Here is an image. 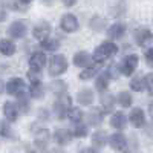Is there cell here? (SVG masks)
I'll return each mask as SVG.
<instances>
[{
  "label": "cell",
  "instance_id": "1",
  "mask_svg": "<svg viewBox=\"0 0 153 153\" xmlns=\"http://www.w3.org/2000/svg\"><path fill=\"white\" fill-rule=\"evenodd\" d=\"M118 52V46L115 45L113 40H107V42H103L101 45H98L92 54V58H94V63H104L106 60H109L112 55H115Z\"/></svg>",
  "mask_w": 153,
  "mask_h": 153
},
{
  "label": "cell",
  "instance_id": "41",
  "mask_svg": "<svg viewBox=\"0 0 153 153\" xmlns=\"http://www.w3.org/2000/svg\"><path fill=\"white\" fill-rule=\"evenodd\" d=\"M149 113H150V117H152V120H153V103L149 106Z\"/></svg>",
  "mask_w": 153,
  "mask_h": 153
},
{
  "label": "cell",
  "instance_id": "3",
  "mask_svg": "<svg viewBox=\"0 0 153 153\" xmlns=\"http://www.w3.org/2000/svg\"><path fill=\"white\" fill-rule=\"evenodd\" d=\"M68 71V58L61 54H55L49 60V75L57 76Z\"/></svg>",
  "mask_w": 153,
  "mask_h": 153
},
{
  "label": "cell",
  "instance_id": "27",
  "mask_svg": "<svg viewBox=\"0 0 153 153\" xmlns=\"http://www.w3.org/2000/svg\"><path fill=\"white\" fill-rule=\"evenodd\" d=\"M16 97H17V106H19L20 112L28 113V112H29V107H31V104H29V97H31V95L22 92V94H19V95H16Z\"/></svg>",
  "mask_w": 153,
  "mask_h": 153
},
{
  "label": "cell",
  "instance_id": "9",
  "mask_svg": "<svg viewBox=\"0 0 153 153\" xmlns=\"http://www.w3.org/2000/svg\"><path fill=\"white\" fill-rule=\"evenodd\" d=\"M32 35H34V38H37L38 42L48 38L51 35V25H49V22H46V20L38 22L34 26V29H32Z\"/></svg>",
  "mask_w": 153,
  "mask_h": 153
},
{
  "label": "cell",
  "instance_id": "32",
  "mask_svg": "<svg viewBox=\"0 0 153 153\" xmlns=\"http://www.w3.org/2000/svg\"><path fill=\"white\" fill-rule=\"evenodd\" d=\"M89 133V126L84 123H75V129H74V135L76 138H86Z\"/></svg>",
  "mask_w": 153,
  "mask_h": 153
},
{
  "label": "cell",
  "instance_id": "17",
  "mask_svg": "<svg viewBox=\"0 0 153 153\" xmlns=\"http://www.w3.org/2000/svg\"><path fill=\"white\" fill-rule=\"evenodd\" d=\"M19 112H20L19 106H16L14 103H11V101H6L3 104V115L9 123H14V121L19 120Z\"/></svg>",
  "mask_w": 153,
  "mask_h": 153
},
{
  "label": "cell",
  "instance_id": "22",
  "mask_svg": "<svg viewBox=\"0 0 153 153\" xmlns=\"http://www.w3.org/2000/svg\"><path fill=\"white\" fill-rule=\"evenodd\" d=\"M0 54L5 57H12L16 54V43L9 38H0Z\"/></svg>",
  "mask_w": 153,
  "mask_h": 153
},
{
  "label": "cell",
  "instance_id": "35",
  "mask_svg": "<svg viewBox=\"0 0 153 153\" xmlns=\"http://www.w3.org/2000/svg\"><path fill=\"white\" fill-rule=\"evenodd\" d=\"M144 78H146V89H147V92L153 97V74H147Z\"/></svg>",
  "mask_w": 153,
  "mask_h": 153
},
{
  "label": "cell",
  "instance_id": "37",
  "mask_svg": "<svg viewBox=\"0 0 153 153\" xmlns=\"http://www.w3.org/2000/svg\"><path fill=\"white\" fill-rule=\"evenodd\" d=\"M78 153H100V152H98V149H95V147L92 146V147H84V149H81Z\"/></svg>",
  "mask_w": 153,
  "mask_h": 153
},
{
  "label": "cell",
  "instance_id": "31",
  "mask_svg": "<svg viewBox=\"0 0 153 153\" xmlns=\"http://www.w3.org/2000/svg\"><path fill=\"white\" fill-rule=\"evenodd\" d=\"M68 118H69L72 123H80V121H83V118H84V113H83V110H81L80 107H71V110H69V113H68Z\"/></svg>",
  "mask_w": 153,
  "mask_h": 153
},
{
  "label": "cell",
  "instance_id": "4",
  "mask_svg": "<svg viewBox=\"0 0 153 153\" xmlns=\"http://www.w3.org/2000/svg\"><path fill=\"white\" fill-rule=\"evenodd\" d=\"M138 63H139V57H138L136 54L126 55V57L123 58V61L120 63L121 74H123V75H127V76L133 75V72H135L136 68H138Z\"/></svg>",
  "mask_w": 153,
  "mask_h": 153
},
{
  "label": "cell",
  "instance_id": "18",
  "mask_svg": "<svg viewBox=\"0 0 153 153\" xmlns=\"http://www.w3.org/2000/svg\"><path fill=\"white\" fill-rule=\"evenodd\" d=\"M110 80H112V76H110V74H109L107 71L101 72V74L97 76V80H95V89H97V91H98L100 94L106 92V89L109 87Z\"/></svg>",
  "mask_w": 153,
  "mask_h": 153
},
{
  "label": "cell",
  "instance_id": "34",
  "mask_svg": "<svg viewBox=\"0 0 153 153\" xmlns=\"http://www.w3.org/2000/svg\"><path fill=\"white\" fill-rule=\"evenodd\" d=\"M8 121V120H6ZM6 121H2L0 120V136H3V138H14V132H12L11 129V126L6 123Z\"/></svg>",
  "mask_w": 153,
  "mask_h": 153
},
{
  "label": "cell",
  "instance_id": "11",
  "mask_svg": "<svg viewBox=\"0 0 153 153\" xmlns=\"http://www.w3.org/2000/svg\"><path fill=\"white\" fill-rule=\"evenodd\" d=\"M109 146L115 152H123L127 147V138L121 132H117V133H113V135L109 136Z\"/></svg>",
  "mask_w": 153,
  "mask_h": 153
},
{
  "label": "cell",
  "instance_id": "33",
  "mask_svg": "<svg viewBox=\"0 0 153 153\" xmlns=\"http://www.w3.org/2000/svg\"><path fill=\"white\" fill-rule=\"evenodd\" d=\"M49 87H51V91H52L54 94H57V95H61V94H66V83L65 81H61V80H55V81H52L49 84Z\"/></svg>",
  "mask_w": 153,
  "mask_h": 153
},
{
  "label": "cell",
  "instance_id": "23",
  "mask_svg": "<svg viewBox=\"0 0 153 153\" xmlns=\"http://www.w3.org/2000/svg\"><path fill=\"white\" fill-rule=\"evenodd\" d=\"M107 143H109V136L104 130H97L92 135V146L95 149H103Z\"/></svg>",
  "mask_w": 153,
  "mask_h": 153
},
{
  "label": "cell",
  "instance_id": "42",
  "mask_svg": "<svg viewBox=\"0 0 153 153\" xmlns=\"http://www.w3.org/2000/svg\"><path fill=\"white\" fill-rule=\"evenodd\" d=\"M42 2H43L46 6H49V5H52V3H54V0H42Z\"/></svg>",
  "mask_w": 153,
  "mask_h": 153
},
{
  "label": "cell",
  "instance_id": "20",
  "mask_svg": "<svg viewBox=\"0 0 153 153\" xmlns=\"http://www.w3.org/2000/svg\"><path fill=\"white\" fill-rule=\"evenodd\" d=\"M126 34V26L123 23H113L112 26H109L107 29V37L110 38V40H120V38H123Z\"/></svg>",
  "mask_w": 153,
  "mask_h": 153
},
{
  "label": "cell",
  "instance_id": "36",
  "mask_svg": "<svg viewBox=\"0 0 153 153\" xmlns=\"http://www.w3.org/2000/svg\"><path fill=\"white\" fill-rule=\"evenodd\" d=\"M144 57H146V63L153 69V48H149V49L146 51Z\"/></svg>",
  "mask_w": 153,
  "mask_h": 153
},
{
  "label": "cell",
  "instance_id": "25",
  "mask_svg": "<svg viewBox=\"0 0 153 153\" xmlns=\"http://www.w3.org/2000/svg\"><path fill=\"white\" fill-rule=\"evenodd\" d=\"M100 72V68H98V63L97 65H91V66H87V68H84L81 72H80V75H78V78L81 80V81H89L91 78H94V76L97 75Z\"/></svg>",
  "mask_w": 153,
  "mask_h": 153
},
{
  "label": "cell",
  "instance_id": "12",
  "mask_svg": "<svg viewBox=\"0 0 153 153\" xmlns=\"http://www.w3.org/2000/svg\"><path fill=\"white\" fill-rule=\"evenodd\" d=\"M25 89H26V83H25L22 78H11L8 83H6V92L9 95H19L22 92H25Z\"/></svg>",
  "mask_w": 153,
  "mask_h": 153
},
{
  "label": "cell",
  "instance_id": "6",
  "mask_svg": "<svg viewBox=\"0 0 153 153\" xmlns=\"http://www.w3.org/2000/svg\"><path fill=\"white\" fill-rule=\"evenodd\" d=\"M28 32V26L25 20H16L11 23V26L8 28V34L12 38H23Z\"/></svg>",
  "mask_w": 153,
  "mask_h": 153
},
{
  "label": "cell",
  "instance_id": "19",
  "mask_svg": "<svg viewBox=\"0 0 153 153\" xmlns=\"http://www.w3.org/2000/svg\"><path fill=\"white\" fill-rule=\"evenodd\" d=\"M100 103H101V107H103L104 113H110L115 110V97L112 94L103 92L100 97Z\"/></svg>",
  "mask_w": 153,
  "mask_h": 153
},
{
  "label": "cell",
  "instance_id": "10",
  "mask_svg": "<svg viewBox=\"0 0 153 153\" xmlns=\"http://www.w3.org/2000/svg\"><path fill=\"white\" fill-rule=\"evenodd\" d=\"M51 141V133L48 129H40L37 133H35V138H34V146L38 149V150H46L48 149V144Z\"/></svg>",
  "mask_w": 153,
  "mask_h": 153
},
{
  "label": "cell",
  "instance_id": "7",
  "mask_svg": "<svg viewBox=\"0 0 153 153\" xmlns=\"http://www.w3.org/2000/svg\"><path fill=\"white\" fill-rule=\"evenodd\" d=\"M129 121L135 129H143L146 126V113L141 107H133L129 113Z\"/></svg>",
  "mask_w": 153,
  "mask_h": 153
},
{
  "label": "cell",
  "instance_id": "14",
  "mask_svg": "<svg viewBox=\"0 0 153 153\" xmlns=\"http://www.w3.org/2000/svg\"><path fill=\"white\" fill-rule=\"evenodd\" d=\"M110 126L117 130H124L127 127V117L124 112L120 110H115V113H112L110 117Z\"/></svg>",
  "mask_w": 153,
  "mask_h": 153
},
{
  "label": "cell",
  "instance_id": "5",
  "mask_svg": "<svg viewBox=\"0 0 153 153\" xmlns=\"http://www.w3.org/2000/svg\"><path fill=\"white\" fill-rule=\"evenodd\" d=\"M46 63H48L46 54L42 52V51H35V52L29 57V69L35 71V72H42L43 68L46 66Z\"/></svg>",
  "mask_w": 153,
  "mask_h": 153
},
{
  "label": "cell",
  "instance_id": "29",
  "mask_svg": "<svg viewBox=\"0 0 153 153\" xmlns=\"http://www.w3.org/2000/svg\"><path fill=\"white\" fill-rule=\"evenodd\" d=\"M130 89L135 92H143L144 89H146V78L144 76H133V78L130 80Z\"/></svg>",
  "mask_w": 153,
  "mask_h": 153
},
{
  "label": "cell",
  "instance_id": "40",
  "mask_svg": "<svg viewBox=\"0 0 153 153\" xmlns=\"http://www.w3.org/2000/svg\"><path fill=\"white\" fill-rule=\"evenodd\" d=\"M5 91H6V84H5L2 80H0V94H3Z\"/></svg>",
  "mask_w": 153,
  "mask_h": 153
},
{
  "label": "cell",
  "instance_id": "30",
  "mask_svg": "<svg viewBox=\"0 0 153 153\" xmlns=\"http://www.w3.org/2000/svg\"><path fill=\"white\" fill-rule=\"evenodd\" d=\"M89 26H91L94 31L100 32V31H103L104 26H106V20L103 17H100V16H94L91 19V22H89Z\"/></svg>",
  "mask_w": 153,
  "mask_h": 153
},
{
  "label": "cell",
  "instance_id": "13",
  "mask_svg": "<svg viewBox=\"0 0 153 153\" xmlns=\"http://www.w3.org/2000/svg\"><path fill=\"white\" fill-rule=\"evenodd\" d=\"M74 65L76 68H87V66H91L94 65V58L92 55L87 52V51H78L75 55H74Z\"/></svg>",
  "mask_w": 153,
  "mask_h": 153
},
{
  "label": "cell",
  "instance_id": "15",
  "mask_svg": "<svg viewBox=\"0 0 153 153\" xmlns=\"http://www.w3.org/2000/svg\"><path fill=\"white\" fill-rule=\"evenodd\" d=\"M133 37H135V42H136L139 46H146V45H149V43L153 40V34H152V31L147 29V28H139V29H136L135 34H133Z\"/></svg>",
  "mask_w": 153,
  "mask_h": 153
},
{
  "label": "cell",
  "instance_id": "24",
  "mask_svg": "<svg viewBox=\"0 0 153 153\" xmlns=\"http://www.w3.org/2000/svg\"><path fill=\"white\" fill-rule=\"evenodd\" d=\"M76 100L81 106H91L94 103V91L91 89H83L76 94Z\"/></svg>",
  "mask_w": 153,
  "mask_h": 153
},
{
  "label": "cell",
  "instance_id": "21",
  "mask_svg": "<svg viewBox=\"0 0 153 153\" xmlns=\"http://www.w3.org/2000/svg\"><path fill=\"white\" fill-rule=\"evenodd\" d=\"M103 118H104V112H101V109L98 107H92L87 113V124L97 127L103 123Z\"/></svg>",
  "mask_w": 153,
  "mask_h": 153
},
{
  "label": "cell",
  "instance_id": "38",
  "mask_svg": "<svg viewBox=\"0 0 153 153\" xmlns=\"http://www.w3.org/2000/svg\"><path fill=\"white\" fill-rule=\"evenodd\" d=\"M6 19V11L3 8V5H0V22H3Z\"/></svg>",
  "mask_w": 153,
  "mask_h": 153
},
{
  "label": "cell",
  "instance_id": "28",
  "mask_svg": "<svg viewBox=\"0 0 153 153\" xmlns=\"http://www.w3.org/2000/svg\"><path fill=\"white\" fill-rule=\"evenodd\" d=\"M117 103L121 106V107H130L132 106V103H133V98H132V94L130 92H127V91H123V92H120L118 94V97H117Z\"/></svg>",
  "mask_w": 153,
  "mask_h": 153
},
{
  "label": "cell",
  "instance_id": "39",
  "mask_svg": "<svg viewBox=\"0 0 153 153\" xmlns=\"http://www.w3.org/2000/svg\"><path fill=\"white\" fill-rule=\"evenodd\" d=\"M75 3H76V0H63V5H65V6H68V8L74 6Z\"/></svg>",
  "mask_w": 153,
  "mask_h": 153
},
{
  "label": "cell",
  "instance_id": "26",
  "mask_svg": "<svg viewBox=\"0 0 153 153\" xmlns=\"http://www.w3.org/2000/svg\"><path fill=\"white\" fill-rule=\"evenodd\" d=\"M40 48L43 51H48V52H55V51L60 49V42L57 40V38L48 37V38H45V40L40 42Z\"/></svg>",
  "mask_w": 153,
  "mask_h": 153
},
{
  "label": "cell",
  "instance_id": "43",
  "mask_svg": "<svg viewBox=\"0 0 153 153\" xmlns=\"http://www.w3.org/2000/svg\"><path fill=\"white\" fill-rule=\"evenodd\" d=\"M19 2H22L23 5H28V3H31V2H32V0H19Z\"/></svg>",
  "mask_w": 153,
  "mask_h": 153
},
{
  "label": "cell",
  "instance_id": "8",
  "mask_svg": "<svg viewBox=\"0 0 153 153\" xmlns=\"http://www.w3.org/2000/svg\"><path fill=\"white\" fill-rule=\"evenodd\" d=\"M60 26L65 32L72 34L75 31H78V20H76V17L74 14H65L60 20Z\"/></svg>",
  "mask_w": 153,
  "mask_h": 153
},
{
  "label": "cell",
  "instance_id": "16",
  "mask_svg": "<svg viewBox=\"0 0 153 153\" xmlns=\"http://www.w3.org/2000/svg\"><path fill=\"white\" fill-rule=\"evenodd\" d=\"M74 132L68 130V129H57L54 132V141L58 144V146H66L72 141V138H74Z\"/></svg>",
  "mask_w": 153,
  "mask_h": 153
},
{
  "label": "cell",
  "instance_id": "2",
  "mask_svg": "<svg viewBox=\"0 0 153 153\" xmlns=\"http://www.w3.org/2000/svg\"><path fill=\"white\" fill-rule=\"evenodd\" d=\"M58 98L55 100L54 103V113L58 120H63L68 117V113L71 110V97L68 94H61V95H57Z\"/></svg>",
  "mask_w": 153,
  "mask_h": 153
}]
</instances>
